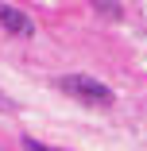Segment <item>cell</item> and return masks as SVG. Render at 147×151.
<instances>
[{"label":"cell","mask_w":147,"mask_h":151,"mask_svg":"<svg viewBox=\"0 0 147 151\" xmlns=\"http://www.w3.org/2000/svg\"><path fill=\"white\" fill-rule=\"evenodd\" d=\"M58 89H62L66 97L89 105V109H112V101H116L112 89H108L105 81L89 78V74H66V78H58Z\"/></svg>","instance_id":"obj_1"},{"label":"cell","mask_w":147,"mask_h":151,"mask_svg":"<svg viewBox=\"0 0 147 151\" xmlns=\"http://www.w3.org/2000/svg\"><path fill=\"white\" fill-rule=\"evenodd\" d=\"M0 27H8V31H12V35H19V39L35 35L31 16H23V12H19V8H12V4H0Z\"/></svg>","instance_id":"obj_2"},{"label":"cell","mask_w":147,"mask_h":151,"mask_svg":"<svg viewBox=\"0 0 147 151\" xmlns=\"http://www.w3.org/2000/svg\"><path fill=\"white\" fill-rule=\"evenodd\" d=\"M23 151H58V147H47V143H39V139L27 136V139H23Z\"/></svg>","instance_id":"obj_3"},{"label":"cell","mask_w":147,"mask_h":151,"mask_svg":"<svg viewBox=\"0 0 147 151\" xmlns=\"http://www.w3.org/2000/svg\"><path fill=\"white\" fill-rule=\"evenodd\" d=\"M12 109V101H4V93H0V112H8Z\"/></svg>","instance_id":"obj_4"}]
</instances>
